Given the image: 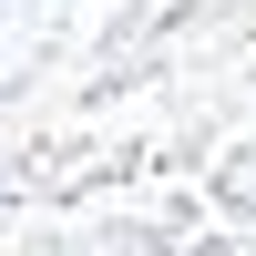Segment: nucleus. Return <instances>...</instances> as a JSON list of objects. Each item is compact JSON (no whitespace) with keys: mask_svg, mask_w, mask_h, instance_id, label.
I'll return each mask as SVG.
<instances>
[{"mask_svg":"<svg viewBox=\"0 0 256 256\" xmlns=\"http://www.w3.org/2000/svg\"><path fill=\"white\" fill-rule=\"evenodd\" d=\"M0 256H256V0H195L31 134Z\"/></svg>","mask_w":256,"mask_h":256,"instance_id":"1","label":"nucleus"}]
</instances>
